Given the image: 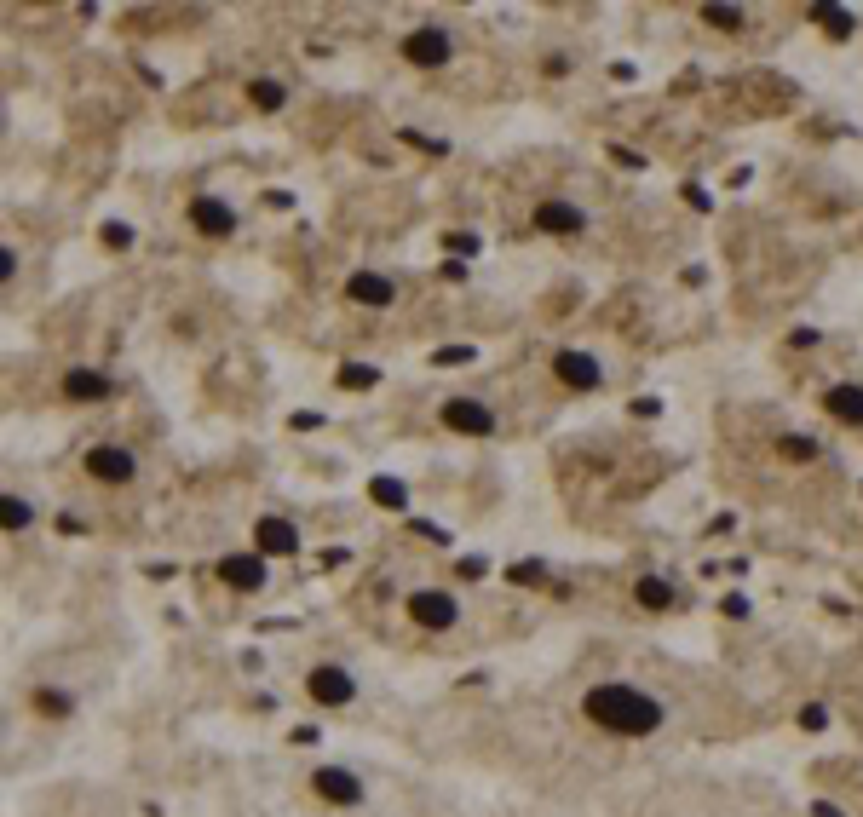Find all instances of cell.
Wrapping results in <instances>:
<instances>
[{"mask_svg": "<svg viewBox=\"0 0 863 817\" xmlns=\"http://www.w3.org/2000/svg\"><path fill=\"white\" fill-rule=\"evenodd\" d=\"M582 720L610 731V737H651L656 725L668 720V708H662L651 691H639V685L605 679V685H593L582 697Z\"/></svg>", "mask_w": 863, "mask_h": 817, "instance_id": "6da1fadb", "label": "cell"}, {"mask_svg": "<svg viewBox=\"0 0 863 817\" xmlns=\"http://www.w3.org/2000/svg\"><path fill=\"white\" fill-rule=\"evenodd\" d=\"M305 691H311V702H323V708H346V702H357V679H351L340 662H317V668L305 674Z\"/></svg>", "mask_w": 863, "mask_h": 817, "instance_id": "7a4b0ae2", "label": "cell"}, {"mask_svg": "<svg viewBox=\"0 0 863 817\" xmlns=\"http://www.w3.org/2000/svg\"><path fill=\"white\" fill-rule=\"evenodd\" d=\"M311 794L328 806H363V783L346 766H311Z\"/></svg>", "mask_w": 863, "mask_h": 817, "instance_id": "3957f363", "label": "cell"}, {"mask_svg": "<svg viewBox=\"0 0 863 817\" xmlns=\"http://www.w3.org/2000/svg\"><path fill=\"white\" fill-rule=\"evenodd\" d=\"M403 58L415 64V70H444L449 64V35L438 24H420L403 35Z\"/></svg>", "mask_w": 863, "mask_h": 817, "instance_id": "277c9868", "label": "cell"}, {"mask_svg": "<svg viewBox=\"0 0 863 817\" xmlns=\"http://www.w3.org/2000/svg\"><path fill=\"white\" fill-rule=\"evenodd\" d=\"M81 467H87V478H98V484H127V478L139 472V461H133V449H121V444H93Z\"/></svg>", "mask_w": 863, "mask_h": 817, "instance_id": "5b68a950", "label": "cell"}, {"mask_svg": "<svg viewBox=\"0 0 863 817\" xmlns=\"http://www.w3.org/2000/svg\"><path fill=\"white\" fill-rule=\"evenodd\" d=\"M553 374H559V380L570 386V392H599V380H605V369H599V357H593V351H576V346L553 357Z\"/></svg>", "mask_w": 863, "mask_h": 817, "instance_id": "8992f818", "label": "cell"}, {"mask_svg": "<svg viewBox=\"0 0 863 817\" xmlns=\"http://www.w3.org/2000/svg\"><path fill=\"white\" fill-rule=\"evenodd\" d=\"M444 426H449V432H461V438H490L495 415L478 403V397H449V403H444Z\"/></svg>", "mask_w": 863, "mask_h": 817, "instance_id": "52a82bcc", "label": "cell"}, {"mask_svg": "<svg viewBox=\"0 0 863 817\" xmlns=\"http://www.w3.org/2000/svg\"><path fill=\"white\" fill-rule=\"evenodd\" d=\"M254 553L259 559H288V553H300V530H294L288 518H259L254 524Z\"/></svg>", "mask_w": 863, "mask_h": 817, "instance_id": "ba28073f", "label": "cell"}, {"mask_svg": "<svg viewBox=\"0 0 863 817\" xmlns=\"http://www.w3.org/2000/svg\"><path fill=\"white\" fill-rule=\"evenodd\" d=\"M346 300L351 305H369V311H386L397 300V282L380 277V271H351L346 277Z\"/></svg>", "mask_w": 863, "mask_h": 817, "instance_id": "9c48e42d", "label": "cell"}, {"mask_svg": "<svg viewBox=\"0 0 863 817\" xmlns=\"http://www.w3.org/2000/svg\"><path fill=\"white\" fill-rule=\"evenodd\" d=\"M409 622L415 628H455V599L426 587V593H409Z\"/></svg>", "mask_w": 863, "mask_h": 817, "instance_id": "30bf717a", "label": "cell"}, {"mask_svg": "<svg viewBox=\"0 0 863 817\" xmlns=\"http://www.w3.org/2000/svg\"><path fill=\"white\" fill-rule=\"evenodd\" d=\"M219 582L236 587V593H259L265 587V559L259 553H231V559H219Z\"/></svg>", "mask_w": 863, "mask_h": 817, "instance_id": "8fae6325", "label": "cell"}, {"mask_svg": "<svg viewBox=\"0 0 863 817\" xmlns=\"http://www.w3.org/2000/svg\"><path fill=\"white\" fill-rule=\"evenodd\" d=\"M530 219H536V231H547V236H576L587 225V213L576 208V202H541Z\"/></svg>", "mask_w": 863, "mask_h": 817, "instance_id": "7c38bea8", "label": "cell"}, {"mask_svg": "<svg viewBox=\"0 0 863 817\" xmlns=\"http://www.w3.org/2000/svg\"><path fill=\"white\" fill-rule=\"evenodd\" d=\"M190 225H196L202 236H231L236 231V213L225 208L219 196H196V202H190Z\"/></svg>", "mask_w": 863, "mask_h": 817, "instance_id": "4fadbf2b", "label": "cell"}, {"mask_svg": "<svg viewBox=\"0 0 863 817\" xmlns=\"http://www.w3.org/2000/svg\"><path fill=\"white\" fill-rule=\"evenodd\" d=\"M823 409H829L835 421H846V426H863V386H852V380L829 386V392H823Z\"/></svg>", "mask_w": 863, "mask_h": 817, "instance_id": "5bb4252c", "label": "cell"}, {"mask_svg": "<svg viewBox=\"0 0 863 817\" xmlns=\"http://www.w3.org/2000/svg\"><path fill=\"white\" fill-rule=\"evenodd\" d=\"M110 392H116L110 374H98V369H70L64 374V397H75V403H104Z\"/></svg>", "mask_w": 863, "mask_h": 817, "instance_id": "9a60e30c", "label": "cell"}, {"mask_svg": "<svg viewBox=\"0 0 863 817\" xmlns=\"http://www.w3.org/2000/svg\"><path fill=\"white\" fill-rule=\"evenodd\" d=\"M812 24H823V35H835V41H846V35L858 29V18H852L846 6H812Z\"/></svg>", "mask_w": 863, "mask_h": 817, "instance_id": "2e32d148", "label": "cell"}, {"mask_svg": "<svg viewBox=\"0 0 863 817\" xmlns=\"http://www.w3.org/2000/svg\"><path fill=\"white\" fill-rule=\"evenodd\" d=\"M29 708H35L41 720H70L75 697H70V691H35V697H29Z\"/></svg>", "mask_w": 863, "mask_h": 817, "instance_id": "e0dca14e", "label": "cell"}, {"mask_svg": "<svg viewBox=\"0 0 863 817\" xmlns=\"http://www.w3.org/2000/svg\"><path fill=\"white\" fill-rule=\"evenodd\" d=\"M633 593H639V605H645V610H668V605H674V587L662 582V576H639Z\"/></svg>", "mask_w": 863, "mask_h": 817, "instance_id": "ac0fdd59", "label": "cell"}, {"mask_svg": "<svg viewBox=\"0 0 863 817\" xmlns=\"http://www.w3.org/2000/svg\"><path fill=\"white\" fill-rule=\"evenodd\" d=\"M702 24H714V29H725V35H737V29L748 24V12H743V6H714V0H708V6H702Z\"/></svg>", "mask_w": 863, "mask_h": 817, "instance_id": "d6986e66", "label": "cell"}, {"mask_svg": "<svg viewBox=\"0 0 863 817\" xmlns=\"http://www.w3.org/2000/svg\"><path fill=\"white\" fill-rule=\"evenodd\" d=\"M0 524L18 536V530H29V524H35V507H29L24 495H6V501H0Z\"/></svg>", "mask_w": 863, "mask_h": 817, "instance_id": "ffe728a7", "label": "cell"}, {"mask_svg": "<svg viewBox=\"0 0 863 817\" xmlns=\"http://www.w3.org/2000/svg\"><path fill=\"white\" fill-rule=\"evenodd\" d=\"M369 495H374V507H392V513H403V507H409V490H403L397 478H374Z\"/></svg>", "mask_w": 863, "mask_h": 817, "instance_id": "44dd1931", "label": "cell"}, {"mask_svg": "<svg viewBox=\"0 0 863 817\" xmlns=\"http://www.w3.org/2000/svg\"><path fill=\"white\" fill-rule=\"evenodd\" d=\"M248 98H254L259 110H282V98H288V93H282V81H271V75H259L254 87H248Z\"/></svg>", "mask_w": 863, "mask_h": 817, "instance_id": "7402d4cb", "label": "cell"}, {"mask_svg": "<svg viewBox=\"0 0 863 817\" xmlns=\"http://www.w3.org/2000/svg\"><path fill=\"white\" fill-rule=\"evenodd\" d=\"M340 386H351V392H369V386H380V369H369V363H346V369H340Z\"/></svg>", "mask_w": 863, "mask_h": 817, "instance_id": "603a6c76", "label": "cell"}, {"mask_svg": "<svg viewBox=\"0 0 863 817\" xmlns=\"http://www.w3.org/2000/svg\"><path fill=\"white\" fill-rule=\"evenodd\" d=\"M783 455L789 461H817V444L812 438H783Z\"/></svg>", "mask_w": 863, "mask_h": 817, "instance_id": "cb8c5ba5", "label": "cell"}, {"mask_svg": "<svg viewBox=\"0 0 863 817\" xmlns=\"http://www.w3.org/2000/svg\"><path fill=\"white\" fill-rule=\"evenodd\" d=\"M444 248H449V254H461V259H467V254H478V236L455 231V236H444Z\"/></svg>", "mask_w": 863, "mask_h": 817, "instance_id": "d4e9b609", "label": "cell"}, {"mask_svg": "<svg viewBox=\"0 0 863 817\" xmlns=\"http://www.w3.org/2000/svg\"><path fill=\"white\" fill-rule=\"evenodd\" d=\"M610 162L628 167V173H639V167H645V156H633V150H622V144H616V150H610Z\"/></svg>", "mask_w": 863, "mask_h": 817, "instance_id": "484cf974", "label": "cell"}, {"mask_svg": "<svg viewBox=\"0 0 863 817\" xmlns=\"http://www.w3.org/2000/svg\"><path fill=\"white\" fill-rule=\"evenodd\" d=\"M98 236H104L110 248H127V242H133V231H127V225H104V231H98Z\"/></svg>", "mask_w": 863, "mask_h": 817, "instance_id": "4316f807", "label": "cell"}, {"mask_svg": "<svg viewBox=\"0 0 863 817\" xmlns=\"http://www.w3.org/2000/svg\"><path fill=\"white\" fill-rule=\"evenodd\" d=\"M438 363H472V346H444V351H438Z\"/></svg>", "mask_w": 863, "mask_h": 817, "instance_id": "83f0119b", "label": "cell"}, {"mask_svg": "<svg viewBox=\"0 0 863 817\" xmlns=\"http://www.w3.org/2000/svg\"><path fill=\"white\" fill-rule=\"evenodd\" d=\"M0 277H6V282L18 277V254H12V248H0Z\"/></svg>", "mask_w": 863, "mask_h": 817, "instance_id": "f1b7e54d", "label": "cell"}]
</instances>
